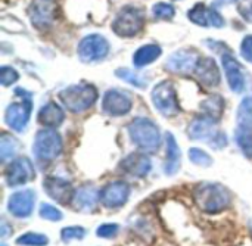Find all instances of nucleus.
Wrapping results in <instances>:
<instances>
[{
	"label": "nucleus",
	"instance_id": "nucleus-24",
	"mask_svg": "<svg viewBox=\"0 0 252 246\" xmlns=\"http://www.w3.org/2000/svg\"><path fill=\"white\" fill-rule=\"evenodd\" d=\"M161 56V49L157 44H146L143 47H140L134 56H133V63L136 68H143L149 63H152L154 61H157Z\"/></svg>",
	"mask_w": 252,
	"mask_h": 246
},
{
	"label": "nucleus",
	"instance_id": "nucleus-1",
	"mask_svg": "<svg viewBox=\"0 0 252 246\" xmlns=\"http://www.w3.org/2000/svg\"><path fill=\"white\" fill-rule=\"evenodd\" d=\"M193 201L205 214H219L232 204V193L220 183H201L193 189Z\"/></svg>",
	"mask_w": 252,
	"mask_h": 246
},
{
	"label": "nucleus",
	"instance_id": "nucleus-16",
	"mask_svg": "<svg viewBox=\"0 0 252 246\" xmlns=\"http://www.w3.org/2000/svg\"><path fill=\"white\" fill-rule=\"evenodd\" d=\"M198 56L195 52L192 50H180L173 53L165 66L167 69H170L171 72L176 74H189V72H195V68L198 65Z\"/></svg>",
	"mask_w": 252,
	"mask_h": 246
},
{
	"label": "nucleus",
	"instance_id": "nucleus-11",
	"mask_svg": "<svg viewBox=\"0 0 252 246\" xmlns=\"http://www.w3.org/2000/svg\"><path fill=\"white\" fill-rule=\"evenodd\" d=\"M35 192L32 189L18 190L9 196L7 211L16 218H28L35 205Z\"/></svg>",
	"mask_w": 252,
	"mask_h": 246
},
{
	"label": "nucleus",
	"instance_id": "nucleus-29",
	"mask_svg": "<svg viewBox=\"0 0 252 246\" xmlns=\"http://www.w3.org/2000/svg\"><path fill=\"white\" fill-rule=\"evenodd\" d=\"M115 75H117L118 78H121V80H124V81H127V83H130V84H133L134 87H139V89H145L146 84H148L146 78H143V77L139 75L137 72H133V71H130V69H127V68L117 69V71H115Z\"/></svg>",
	"mask_w": 252,
	"mask_h": 246
},
{
	"label": "nucleus",
	"instance_id": "nucleus-25",
	"mask_svg": "<svg viewBox=\"0 0 252 246\" xmlns=\"http://www.w3.org/2000/svg\"><path fill=\"white\" fill-rule=\"evenodd\" d=\"M201 109H202L205 117L219 123L223 117V112H224V100L221 96L214 94L201 103Z\"/></svg>",
	"mask_w": 252,
	"mask_h": 246
},
{
	"label": "nucleus",
	"instance_id": "nucleus-30",
	"mask_svg": "<svg viewBox=\"0 0 252 246\" xmlns=\"http://www.w3.org/2000/svg\"><path fill=\"white\" fill-rule=\"evenodd\" d=\"M49 239L41 233H25L16 239V245L21 246H47Z\"/></svg>",
	"mask_w": 252,
	"mask_h": 246
},
{
	"label": "nucleus",
	"instance_id": "nucleus-12",
	"mask_svg": "<svg viewBox=\"0 0 252 246\" xmlns=\"http://www.w3.org/2000/svg\"><path fill=\"white\" fill-rule=\"evenodd\" d=\"M43 187H44L46 195H49L53 201H56L62 205H69L74 201L75 190H74L72 184L65 179L49 176L44 179Z\"/></svg>",
	"mask_w": 252,
	"mask_h": 246
},
{
	"label": "nucleus",
	"instance_id": "nucleus-23",
	"mask_svg": "<svg viewBox=\"0 0 252 246\" xmlns=\"http://www.w3.org/2000/svg\"><path fill=\"white\" fill-rule=\"evenodd\" d=\"M37 118H38V123L46 125V127H58L62 124L65 115H63V111L59 105H56L55 102H49V103L41 106Z\"/></svg>",
	"mask_w": 252,
	"mask_h": 246
},
{
	"label": "nucleus",
	"instance_id": "nucleus-9",
	"mask_svg": "<svg viewBox=\"0 0 252 246\" xmlns=\"http://www.w3.org/2000/svg\"><path fill=\"white\" fill-rule=\"evenodd\" d=\"M109 43L99 34L84 37L78 44V56L83 62H96L106 58Z\"/></svg>",
	"mask_w": 252,
	"mask_h": 246
},
{
	"label": "nucleus",
	"instance_id": "nucleus-13",
	"mask_svg": "<svg viewBox=\"0 0 252 246\" xmlns=\"http://www.w3.org/2000/svg\"><path fill=\"white\" fill-rule=\"evenodd\" d=\"M130 196V186L126 182H111L100 190V202L106 208L123 207Z\"/></svg>",
	"mask_w": 252,
	"mask_h": 246
},
{
	"label": "nucleus",
	"instance_id": "nucleus-6",
	"mask_svg": "<svg viewBox=\"0 0 252 246\" xmlns=\"http://www.w3.org/2000/svg\"><path fill=\"white\" fill-rule=\"evenodd\" d=\"M152 102L157 111L164 117H174L179 114V102L174 86L170 81H161L152 90Z\"/></svg>",
	"mask_w": 252,
	"mask_h": 246
},
{
	"label": "nucleus",
	"instance_id": "nucleus-2",
	"mask_svg": "<svg viewBox=\"0 0 252 246\" xmlns=\"http://www.w3.org/2000/svg\"><path fill=\"white\" fill-rule=\"evenodd\" d=\"M128 134L131 142L140 148L142 151H157L161 143V134L157 127L151 120L148 118H136L133 123L128 125Z\"/></svg>",
	"mask_w": 252,
	"mask_h": 246
},
{
	"label": "nucleus",
	"instance_id": "nucleus-26",
	"mask_svg": "<svg viewBox=\"0 0 252 246\" xmlns=\"http://www.w3.org/2000/svg\"><path fill=\"white\" fill-rule=\"evenodd\" d=\"M18 140L7 134V133H3L0 136V155H1V161H7L10 158H13L18 152Z\"/></svg>",
	"mask_w": 252,
	"mask_h": 246
},
{
	"label": "nucleus",
	"instance_id": "nucleus-8",
	"mask_svg": "<svg viewBox=\"0 0 252 246\" xmlns=\"http://www.w3.org/2000/svg\"><path fill=\"white\" fill-rule=\"evenodd\" d=\"M22 96H21V102L18 103H10L4 112V120H6V124L15 130V131H22L28 121H30V115H31V99H30V94L22 90Z\"/></svg>",
	"mask_w": 252,
	"mask_h": 246
},
{
	"label": "nucleus",
	"instance_id": "nucleus-3",
	"mask_svg": "<svg viewBox=\"0 0 252 246\" xmlns=\"http://www.w3.org/2000/svg\"><path fill=\"white\" fill-rule=\"evenodd\" d=\"M59 99L65 108L78 114L89 109L96 102L97 90L90 84H75L63 89L59 93Z\"/></svg>",
	"mask_w": 252,
	"mask_h": 246
},
{
	"label": "nucleus",
	"instance_id": "nucleus-15",
	"mask_svg": "<svg viewBox=\"0 0 252 246\" xmlns=\"http://www.w3.org/2000/svg\"><path fill=\"white\" fill-rule=\"evenodd\" d=\"M28 13L34 27L46 28L47 25L52 24L55 18L56 6L52 0H34L30 6Z\"/></svg>",
	"mask_w": 252,
	"mask_h": 246
},
{
	"label": "nucleus",
	"instance_id": "nucleus-28",
	"mask_svg": "<svg viewBox=\"0 0 252 246\" xmlns=\"http://www.w3.org/2000/svg\"><path fill=\"white\" fill-rule=\"evenodd\" d=\"M236 118H238V125L239 127L252 128V96L245 97L241 102Z\"/></svg>",
	"mask_w": 252,
	"mask_h": 246
},
{
	"label": "nucleus",
	"instance_id": "nucleus-20",
	"mask_svg": "<svg viewBox=\"0 0 252 246\" xmlns=\"http://www.w3.org/2000/svg\"><path fill=\"white\" fill-rule=\"evenodd\" d=\"M195 74H196L198 80L207 87L220 84V71L217 68V63L214 62V59H210V58L199 59L198 65L195 68Z\"/></svg>",
	"mask_w": 252,
	"mask_h": 246
},
{
	"label": "nucleus",
	"instance_id": "nucleus-4",
	"mask_svg": "<svg viewBox=\"0 0 252 246\" xmlns=\"http://www.w3.org/2000/svg\"><path fill=\"white\" fill-rule=\"evenodd\" d=\"M216 124H217V121L204 115L190 123V125L188 128V134L193 140H207L211 148L221 149L227 145V137L224 133H221L217 128Z\"/></svg>",
	"mask_w": 252,
	"mask_h": 246
},
{
	"label": "nucleus",
	"instance_id": "nucleus-31",
	"mask_svg": "<svg viewBox=\"0 0 252 246\" xmlns=\"http://www.w3.org/2000/svg\"><path fill=\"white\" fill-rule=\"evenodd\" d=\"M189 158L190 161L195 164V165H199V167H211L213 165V158L202 149H198V148H192L189 151Z\"/></svg>",
	"mask_w": 252,
	"mask_h": 246
},
{
	"label": "nucleus",
	"instance_id": "nucleus-10",
	"mask_svg": "<svg viewBox=\"0 0 252 246\" xmlns=\"http://www.w3.org/2000/svg\"><path fill=\"white\" fill-rule=\"evenodd\" d=\"M4 179H6L7 186H10V187L21 186V184L31 182L32 179H35V170H34L32 162L25 156L16 158L6 168Z\"/></svg>",
	"mask_w": 252,
	"mask_h": 246
},
{
	"label": "nucleus",
	"instance_id": "nucleus-18",
	"mask_svg": "<svg viewBox=\"0 0 252 246\" xmlns=\"http://www.w3.org/2000/svg\"><path fill=\"white\" fill-rule=\"evenodd\" d=\"M120 167L127 174H130L133 177H137V179H143V177H146L149 174V171L152 168V164H151L149 156L136 152V154L127 155L120 162Z\"/></svg>",
	"mask_w": 252,
	"mask_h": 246
},
{
	"label": "nucleus",
	"instance_id": "nucleus-40",
	"mask_svg": "<svg viewBox=\"0 0 252 246\" xmlns=\"http://www.w3.org/2000/svg\"><path fill=\"white\" fill-rule=\"evenodd\" d=\"M250 19L252 21V9H251V12H250Z\"/></svg>",
	"mask_w": 252,
	"mask_h": 246
},
{
	"label": "nucleus",
	"instance_id": "nucleus-7",
	"mask_svg": "<svg viewBox=\"0 0 252 246\" xmlns=\"http://www.w3.org/2000/svg\"><path fill=\"white\" fill-rule=\"evenodd\" d=\"M142 27H143V15L139 9L131 6L123 7L112 24L114 32L121 37H133L142 30Z\"/></svg>",
	"mask_w": 252,
	"mask_h": 246
},
{
	"label": "nucleus",
	"instance_id": "nucleus-37",
	"mask_svg": "<svg viewBox=\"0 0 252 246\" xmlns=\"http://www.w3.org/2000/svg\"><path fill=\"white\" fill-rule=\"evenodd\" d=\"M241 53L245 61L252 62V35H248L244 38V41L241 44Z\"/></svg>",
	"mask_w": 252,
	"mask_h": 246
},
{
	"label": "nucleus",
	"instance_id": "nucleus-14",
	"mask_svg": "<svg viewBox=\"0 0 252 246\" xmlns=\"http://www.w3.org/2000/svg\"><path fill=\"white\" fill-rule=\"evenodd\" d=\"M102 108L106 114L112 117H121L131 111V99L128 97L127 93L112 89L105 93Z\"/></svg>",
	"mask_w": 252,
	"mask_h": 246
},
{
	"label": "nucleus",
	"instance_id": "nucleus-32",
	"mask_svg": "<svg viewBox=\"0 0 252 246\" xmlns=\"http://www.w3.org/2000/svg\"><path fill=\"white\" fill-rule=\"evenodd\" d=\"M86 236V230L80 226H71V227H65L61 232V238L63 242H72V241H81Z\"/></svg>",
	"mask_w": 252,
	"mask_h": 246
},
{
	"label": "nucleus",
	"instance_id": "nucleus-39",
	"mask_svg": "<svg viewBox=\"0 0 252 246\" xmlns=\"http://www.w3.org/2000/svg\"><path fill=\"white\" fill-rule=\"evenodd\" d=\"M233 1H236V0H214L216 4H230Z\"/></svg>",
	"mask_w": 252,
	"mask_h": 246
},
{
	"label": "nucleus",
	"instance_id": "nucleus-5",
	"mask_svg": "<svg viewBox=\"0 0 252 246\" xmlns=\"http://www.w3.org/2000/svg\"><path fill=\"white\" fill-rule=\"evenodd\" d=\"M62 151V139L55 130H40L34 139L32 152L41 162H50L59 156Z\"/></svg>",
	"mask_w": 252,
	"mask_h": 246
},
{
	"label": "nucleus",
	"instance_id": "nucleus-38",
	"mask_svg": "<svg viewBox=\"0 0 252 246\" xmlns=\"http://www.w3.org/2000/svg\"><path fill=\"white\" fill-rule=\"evenodd\" d=\"M9 233H12V230H9V227H7V224H6V221H3V223H1V238H3V239H6Z\"/></svg>",
	"mask_w": 252,
	"mask_h": 246
},
{
	"label": "nucleus",
	"instance_id": "nucleus-17",
	"mask_svg": "<svg viewBox=\"0 0 252 246\" xmlns=\"http://www.w3.org/2000/svg\"><path fill=\"white\" fill-rule=\"evenodd\" d=\"M188 16H189V19L193 24L202 25V27H216V28H220V27L224 25L223 16L217 10L211 9V7H208L205 4H196V6H193L189 10Z\"/></svg>",
	"mask_w": 252,
	"mask_h": 246
},
{
	"label": "nucleus",
	"instance_id": "nucleus-36",
	"mask_svg": "<svg viewBox=\"0 0 252 246\" xmlns=\"http://www.w3.org/2000/svg\"><path fill=\"white\" fill-rule=\"evenodd\" d=\"M120 230V226L115 224V223H106V224H102L99 226V229L96 230V235L102 239H111L114 238Z\"/></svg>",
	"mask_w": 252,
	"mask_h": 246
},
{
	"label": "nucleus",
	"instance_id": "nucleus-34",
	"mask_svg": "<svg viewBox=\"0 0 252 246\" xmlns=\"http://www.w3.org/2000/svg\"><path fill=\"white\" fill-rule=\"evenodd\" d=\"M152 12L157 18H161V19H170L174 16V7L168 3H157L152 7Z\"/></svg>",
	"mask_w": 252,
	"mask_h": 246
},
{
	"label": "nucleus",
	"instance_id": "nucleus-27",
	"mask_svg": "<svg viewBox=\"0 0 252 246\" xmlns=\"http://www.w3.org/2000/svg\"><path fill=\"white\" fill-rule=\"evenodd\" d=\"M236 143L244 152L245 156L252 158V128L248 127H238L236 130Z\"/></svg>",
	"mask_w": 252,
	"mask_h": 246
},
{
	"label": "nucleus",
	"instance_id": "nucleus-22",
	"mask_svg": "<svg viewBox=\"0 0 252 246\" xmlns=\"http://www.w3.org/2000/svg\"><path fill=\"white\" fill-rule=\"evenodd\" d=\"M165 145H167V158L164 164V173L167 176H173L180 170V161H182L180 148L177 146L176 139L171 133L165 134Z\"/></svg>",
	"mask_w": 252,
	"mask_h": 246
},
{
	"label": "nucleus",
	"instance_id": "nucleus-33",
	"mask_svg": "<svg viewBox=\"0 0 252 246\" xmlns=\"http://www.w3.org/2000/svg\"><path fill=\"white\" fill-rule=\"evenodd\" d=\"M38 214H40L41 218H44L47 221H61L63 218L62 213L56 207H53L50 204H41Z\"/></svg>",
	"mask_w": 252,
	"mask_h": 246
},
{
	"label": "nucleus",
	"instance_id": "nucleus-19",
	"mask_svg": "<svg viewBox=\"0 0 252 246\" xmlns=\"http://www.w3.org/2000/svg\"><path fill=\"white\" fill-rule=\"evenodd\" d=\"M223 66L230 90L233 93H241L245 89V75L242 66L232 55H223Z\"/></svg>",
	"mask_w": 252,
	"mask_h": 246
},
{
	"label": "nucleus",
	"instance_id": "nucleus-35",
	"mask_svg": "<svg viewBox=\"0 0 252 246\" xmlns=\"http://www.w3.org/2000/svg\"><path fill=\"white\" fill-rule=\"evenodd\" d=\"M16 81H18V72H16V69H13L10 66H3L0 69V83H1V86L7 87V86L13 84Z\"/></svg>",
	"mask_w": 252,
	"mask_h": 246
},
{
	"label": "nucleus",
	"instance_id": "nucleus-21",
	"mask_svg": "<svg viewBox=\"0 0 252 246\" xmlns=\"http://www.w3.org/2000/svg\"><path fill=\"white\" fill-rule=\"evenodd\" d=\"M100 199V192L93 184H84L75 190L74 195V205L81 211H90L96 207L97 201Z\"/></svg>",
	"mask_w": 252,
	"mask_h": 246
}]
</instances>
